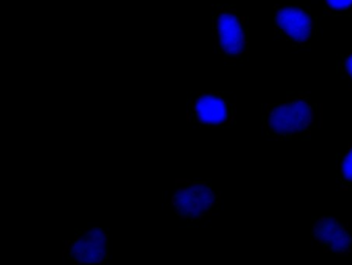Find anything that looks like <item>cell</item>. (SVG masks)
Returning a JSON list of instances; mask_svg holds the SVG:
<instances>
[{"instance_id": "5", "label": "cell", "mask_w": 352, "mask_h": 265, "mask_svg": "<svg viewBox=\"0 0 352 265\" xmlns=\"http://www.w3.org/2000/svg\"><path fill=\"white\" fill-rule=\"evenodd\" d=\"M273 11L276 40L302 48L311 44L316 34L317 22L310 5H275Z\"/></svg>"}, {"instance_id": "3", "label": "cell", "mask_w": 352, "mask_h": 265, "mask_svg": "<svg viewBox=\"0 0 352 265\" xmlns=\"http://www.w3.org/2000/svg\"><path fill=\"white\" fill-rule=\"evenodd\" d=\"M220 203V192L207 181L180 178L174 183L170 205L175 216L187 223H197L212 215Z\"/></svg>"}, {"instance_id": "2", "label": "cell", "mask_w": 352, "mask_h": 265, "mask_svg": "<svg viewBox=\"0 0 352 265\" xmlns=\"http://www.w3.org/2000/svg\"><path fill=\"white\" fill-rule=\"evenodd\" d=\"M212 34L216 53L226 63L238 62L248 53L247 17L236 5L216 3L212 7Z\"/></svg>"}, {"instance_id": "9", "label": "cell", "mask_w": 352, "mask_h": 265, "mask_svg": "<svg viewBox=\"0 0 352 265\" xmlns=\"http://www.w3.org/2000/svg\"><path fill=\"white\" fill-rule=\"evenodd\" d=\"M324 18H352V0H322Z\"/></svg>"}, {"instance_id": "1", "label": "cell", "mask_w": 352, "mask_h": 265, "mask_svg": "<svg viewBox=\"0 0 352 265\" xmlns=\"http://www.w3.org/2000/svg\"><path fill=\"white\" fill-rule=\"evenodd\" d=\"M315 115V104L308 96H286L285 100L263 108V126L270 137L278 141L304 139L312 132Z\"/></svg>"}, {"instance_id": "6", "label": "cell", "mask_w": 352, "mask_h": 265, "mask_svg": "<svg viewBox=\"0 0 352 265\" xmlns=\"http://www.w3.org/2000/svg\"><path fill=\"white\" fill-rule=\"evenodd\" d=\"M63 257L71 264L106 265L111 258L110 231L104 228H78L65 240Z\"/></svg>"}, {"instance_id": "7", "label": "cell", "mask_w": 352, "mask_h": 265, "mask_svg": "<svg viewBox=\"0 0 352 265\" xmlns=\"http://www.w3.org/2000/svg\"><path fill=\"white\" fill-rule=\"evenodd\" d=\"M311 238L323 252L352 254V228L340 218H317L311 228Z\"/></svg>"}, {"instance_id": "4", "label": "cell", "mask_w": 352, "mask_h": 265, "mask_svg": "<svg viewBox=\"0 0 352 265\" xmlns=\"http://www.w3.org/2000/svg\"><path fill=\"white\" fill-rule=\"evenodd\" d=\"M186 118L197 127H232L236 124V106L222 92L193 91L187 96Z\"/></svg>"}, {"instance_id": "8", "label": "cell", "mask_w": 352, "mask_h": 265, "mask_svg": "<svg viewBox=\"0 0 352 265\" xmlns=\"http://www.w3.org/2000/svg\"><path fill=\"white\" fill-rule=\"evenodd\" d=\"M336 176L342 188L352 189V143L342 153L336 165Z\"/></svg>"}, {"instance_id": "10", "label": "cell", "mask_w": 352, "mask_h": 265, "mask_svg": "<svg viewBox=\"0 0 352 265\" xmlns=\"http://www.w3.org/2000/svg\"><path fill=\"white\" fill-rule=\"evenodd\" d=\"M338 75L352 87V45L345 52L341 53L336 61Z\"/></svg>"}]
</instances>
